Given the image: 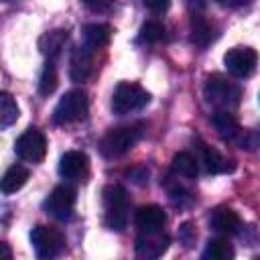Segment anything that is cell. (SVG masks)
Listing matches in <instances>:
<instances>
[{
	"mask_svg": "<svg viewBox=\"0 0 260 260\" xmlns=\"http://www.w3.org/2000/svg\"><path fill=\"white\" fill-rule=\"evenodd\" d=\"M203 95H205V102L215 106L217 110H232L240 104L242 89L228 77L213 73L207 77V81L203 85Z\"/></svg>",
	"mask_w": 260,
	"mask_h": 260,
	"instance_id": "obj_1",
	"label": "cell"
},
{
	"mask_svg": "<svg viewBox=\"0 0 260 260\" xmlns=\"http://www.w3.org/2000/svg\"><path fill=\"white\" fill-rule=\"evenodd\" d=\"M148 102H150V95L142 85L134 81H122L116 85L112 93V112L116 116H126L142 110Z\"/></svg>",
	"mask_w": 260,
	"mask_h": 260,
	"instance_id": "obj_2",
	"label": "cell"
},
{
	"mask_svg": "<svg viewBox=\"0 0 260 260\" xmlns=\"http://www.w3.org/2000/svg\"><path fill=\"white\" fill-rule=\"evenodd\" d=\"M142 136V130L140 126L132 124V126H118V128H112L108 130V134L102 138V154L108 156V158H116V156H122L126 154L128 150H132L136 146V142L140 140Z\"/></svg>",
	"mask_w": 260,
	"mask_h": 260,
	"instance_id": "obj_3",
	"label": "cell"
},
{
	"mask_svg": "<svg viewBox=\"0 0 260 260\" xmlns=\"http://www.w3.org/2000/svg\"><path fill=\"white\" fill-rule=\"evenodd\" d=\"M87 110H89L87 93L83 89H71L55 106L53 122L59 124V126L75 124V122H79V120H83L87 116Z\"/></svg>",
	"mask_w": 260,
	"mask_h": 260,
	"instance_id": "obj_4",
	"label": "cell"
},
{
	"mask_svg": "<svg viewBox=\"0 0 260 260\" xmlns=\"http://www.w3.org/2000/svg\"><path fill=\"white\" fill-rule=\"evenodd\" d=\"M106 225L114 232H122L128 223V195L120 185H108L104 189Z\"/></svg>",
	"mask_w": 260,
	"mask_h": 260,
	"instance_id": "obj_5",
	"label": "cell"
},
{
	"mask_svg": "<svg viewBox=\"0 0 260 260\" xmlns=\"http://www.w3.org/2000/svg\"><path fill=\"white\" fill-rule=\"evenodd\" d=\"M30 244L39 258H55L65 248V236L51 225H37L30 232Z\"/></svg>",
	"mask_w": 260,
	"mask_h": 260,
	"instance_id": "obj_6",
	"label": "cell"
},
{
	"mask_svg": "<svg viewBox=\"0 0 260 260\" xmlns=\"http://www.w3.org/2000/svg\"><path fill=\"white\" fill-rule=\"evenodd\" d=\"M14 152L26 160V162H41L47 154V138L41 130L37 128H28L24 130L16 142H14Z\"/></svg>",
	"mask_w": 260,
	"mask_h": 260,
	"instance_id": "obj_7",
	"label": "cell"
},
{
	"mask_svg": "<svg viewBox=\"0 0 260 260\" xmlns=\"http://www.w3.org/2000/svg\"><path fill=\"white\" fill-rule=\"evenodd\" d=\"M223 63L228 67V71L234 77L246 79L256 71V63H258V55L254 49L250 47H234L223 55Z\"/></svg>",
	"mask_w": 260,
	"mask_h": 260,
	"instance_id": "obj_8",
	"label": "cell"
},
{
	"mask_svg": "<svg viewBox=\"0 0 260 260\" xmlns=\"http://www.w3.org/2000/svg\"><path fill=\"white\" fill-rule=\"evenodd\" d=\"M45 211L55 219H69L75 209V191L67 185H57L45 199Z\"/></svg>",
	"mask_w": 260,
	"mask_h": 260,
	"instance_id": "obj_9",
	"label": "cell"
},
{
	"mask_svg": "<svg viewBox=\"0 0 260 260\" xmlns=\"http://www.w3.org/2000/svg\"><path fill=\"white\" fill-rule=\"evenodd\" d=\"M89 173V158L81 150H67L59 160V175L67 181H83Z\"/></svg>",
	"mask_w": 260,
	"mask_h": 260,
	"instance_id": "obj_10",
	"label": "cell"
},
{
	"mask_svg": "<svg viewBox=\"0 0 260 260\" xmlns=\"http://www.w3.org/2000/svg\"><path fill=\"white\" fill-rule=\"evenodd\" d=\"M136 254L140 258H146V260H154V258H160L167 248H169V238L160 232H142L138 238H136Z\"/></svg>",
	"mask_w": 260,
	"mask_h": 260,
	"instance_id": "obj_11",
	"label": "cell"
},
{
	"mask_svg": "<svg viewBox=\"0 0 260 260\" xmlns=\"http://www.w3.org/2000/svg\"><path fill=\"white\" fill-rule=\"evenodd\" d=\"M211 124L215 128V132L219 134L221 140H228V142H236L242 138L244 130L238 122V118L230 112V110H217L213 116H211Z\"/></svg>",
	"mask_w": 260,
	"mask_h": 260,
	"instance_id": "obj_12",
	"label": "cell"
},
{
	"mask_svg": "<svg viewBox=\"0 0 260 260\" xmlns=\"http://www.w3.org/2000/svg\"><path fill=\"white\" fill-rule=\"evenodd\" d=\"M209 223L221 236H234V234H238L242 230V219H240L238 211H234L232 207H217V209H213L211 217H209Z\"/></svg>",
	"mask_w": 260,
	"mask_h": 260,
	"instance_id": "obj_13",
	"label": "cell"
},
{
	"mask_svg": "<svg viewBox=\"0 0 260 260\" xmlns=\"http://www.w3.org/2000/svg\"><path fill=\"white\" fill-rule=\"evenodd\" d=\"M93 73V51L85 45L77 47L71 55V65H69V75L73 81H85Z\"/></svg>",
	"mask_w": 260,
	"mask_h": 260,
	"instance_id": "obj_14",
	"label": "cell"
},
{
	"mask_svg": "<svg viewBox=\"0 0 260 260\" xmlns=\"http://www.w3.org/2000/svg\"><path fill=\"white\" fill-rule=\"evenodd\" d=\"M140 232H160L167 225V213L158 205H142L134 217Z\"/></svg>",
	"mask_w": 260,
	"mask_h": 260,
	"instance_id": "obj_15",
	"label": "cell"
},
{
	"mask_svg": "<svg viewBox=\"0 0 260 260\" xmlns=\"http://www.w3.org/2000/svg\"><path fill=\"white\" fill-rule=\"evenodd\" d=\"M197 150H199V158H197V162L203 165L205 173H209V175H217V173L234 171V165H230L232 160H225V158H223L215 148H211L209 144L199 142Z\"/></svg>",
	"mask_w": 260,
	"mask_h": 260,
	"instance_id": "obj_16",
	"label": "cell"
},
{
	"mask_svg": "<svg viewBox=\"0 0 260 260\" xmlns=\"http://www.w3.org/2000/svg\"><path fill=\"white\" fill-rule=\"evenodd\" d=\"M67 39H69V32H67L65 28L49 30V32H45V35L39 39V49H41V53L47 55L49 59H55V57L63 51Z\"/></svg>",
	"mask_w": 260,
	"mask_h": 260,
	"instance_id": "obj_17",
	"label": "cell"
},
{
	"mask_svg": "<svg viewBox=\"0 0 260 260\" xmlns=\"http://www.w3.org/2000/svg\"><path fill=\"white\" fill-rule=\"evenodd\" d=\"M28 181V169L22 165H12L6 169V173L0 177V191L4 195L16 193L18 189L24 187V183Z\"/></svg>",
	"mask_w": 260,
	"mask_h": 260,
	"instance_id": "obj_18",
	"label": "cell"
},
{
	"mask_svg": "<svg viewBox=\"0 0 260 260\" xmlns=\"http://www.w3.org/2000/svg\"><path fill=\"white\" fill-rule=\"evenodd\" d=\"M215 37H217V32H215L213 22H209L201 14H193V20H191V39H193V43L199 45V47H207Z\"/></svg>",
	"mask_w": 260,
	"mask_h": 260,
	"instance_id": "obj_19",
	"label": "cell"
},
{
	"mask_svg": "<svg viewBox=\"0 0 260 260\" xmlns=\"http://www.w3.org/2000/svg\"><path fill=\"white\" fill-rule=\"evenodd\" d=\"M110 37H112V28L108 24H87L83 28V39H85V47H89L91 51L95 49H102L110 43Z\"/></svg>",
	"mask_w": 260,
	"mask_h": 260,
	"instance_id": "obj_20",
	"label": "cell"
},
{
	"mask_svg": "<svg viewBox=\"0 0 260 260\" xmlns=\"http://www.w3.org/2000/svg\"><path fill=\"white\" fill-rule=\"evenodd\" d=\"M171 169L175 175L185 177V179H195L197 177V156H193L187 150H181L173 156L171 160Z\"/></svg>",
	"mask_w": 260,
	"mask_h": 260,
	"instance_id": "obj_21",
	"label": "cell"
},
{
	"mask_svg": "<svg viewBox=\"0 0 260 260\" xmlns=\"http://www.w3.org/2000/svg\"><path fill=\"white\" fill-rule=\"evenodd\" d=\"M16 120H18V106H16V100H14L10 93L0 91V130L12 126Z\"/></svg>",
	"mask_w": 260,
	"mask_h": 260,
	"instance_id": "obj_22",
	"label": "cell"
},
{
	"mask_svg": "<svg viewBox=\"0 0 260 260\" xmlns=\"http://www.w3.org/2000/svg\"><path fill=\"white\" fill-rule=\"evenodd\" d=\"M203 258L205 260H232L234 258V248L228 240H221V238H215V240H209L207 242V248L203 252Z\"/></svg>",
	"mask_w": 260,
	"mask_h": 260,
	"instance_id": "obj_23",
	"label": "cell"
},
{
	"mask_svg": "<svg viewBox=\"0 0 260 260\" xmlns=\"http://www.w3.org/2000/svg\"><path fill=\"white\" fill-rule=\"evenodd\" d=\"M57 83H59V75H57V67L53 61H49L41 73V79H39V91L41 95H51L55 89H57Z\"/></svg>",
	"mask_w": 260,
	"mask_h": 260,
	"instance_id": "obj_24",
	"label": "cell"
},
{
	"mask_svg": "<svg viewBox=\"0 0 260 260\" xmlns=\"http://www.w3.org/2000/svg\"><path fill=\"white\" fill-rule=\"evenodd\" d=\"M138 39L142 43H160L165 39V26L160 22H156V20H148V22L142 24Z\"/></svg>",
	"mask_w": 260,
	"mask_h": 260,
	"instance_id": "obj_25",
	"label": "cell"
},
{
	"mask_svg": "<svg viewBox=\"0 0 260 260\" xmlns=\"http://www.w3.org/2000/svg\"><path fill=\"white\" fill-rule=\"evenodd\" d=\"M179 236H181V242H183L185 246H191V244L195 242V238H197V232H195V228H193L191 223H183Z\"/></svg>",
	"mask_w": 260,
	"mask_h": 260,
	"instance_id": "obj_26",
	"label": "cell"
},
{
	"mask_svg": "<svg viewBox=\"0 0 260 260\" xmlns=\"http://www.w3.org/2000/svg\"><path fill=\"white\" fill-rule=\"evenodd\" d=\"M142 4L152 12H165L171 6V0H142Z\"/></svg>",
	"mask_w": 260,
	"mask_h": 260,
	"instance_id": "obj_27",
	"label": "cell"
},
{
	"mask_svg": "<svg viewBox=\"0 0 260 260\" xmlns=\"http://www.w3.org/2000/svg\"><path fill=\"white\" fill-rule=\"evenodd\" d=\"M217 4L225 6V8H240V6H246L250 4V0H215Z\"/></svg>",
	"mask_w": 260,
	"mask_h": 260,
	"instance_id": "obj_28",
	"label": "cell"
},
{
	"mask_svg": "<svg viewBox=\"0 0 260 260\" xmlns=\"http://www.w3.org/2000/svg\"><path fill=\"white\" fill-rule=\"evenodd\" d=\"M89 8H93V10H102V8H106V6H110L114 0H83Z\"/></svg>",
	"mask_w": 260,
	"mask_h": 260,
	"instance_id": "obj_29",
	"label": "cell"
},
{
	"mask_svg": "<svg viewBox=\"0 0 260 260\" xmlns=\"http://www.w3.org/2000/svg\"><path fill=\"white\" fill-rule=\"evenodd\" d=\"M2 258H6V260L12 258V250H10L8 244H4V242H0V260H2Z\"/></svg>",
	"mask_w": 260,
	"mask_h": 260,
	"instance_id": "obj_30",
	"label": "cell"
},
{
	"mask_svg": "<svg viewBox=\"0 0 260 260\" xmlns=\"http://www.w3.org/2000/svg\"><path fill=\"white\" fill-rule=\"evenodd\" d=\"M2 2H18V0H2Z\"/></svg>",
	"mask_w": 260,
	"mask_h": 260,
	"instance_id": "obj_31",
	"label": "cell"
}]
</instances>
